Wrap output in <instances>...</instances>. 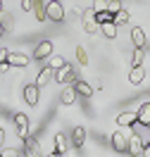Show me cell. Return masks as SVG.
<instances>
[{
    "instance_id": "cell-24",
    "label": "cell",
    "mask_w": 150,
    "mask_h": 157,
    "mask_svg": "<svg viewBox=\"0 0 150 157\" xmlns=\"http://www.w3.org/2000/svg\"><path fill=\"white\" fill-rule=\"evenodd\" d=\"M55 152L67 155V138L62 136V133H55Z\"/></svg>"
},
{
    "instance_id": "cell-12",
    "label": "cell",
    "mask_w": 150,
    "mask_h": 157,
    "mask_svg": "<svg viewBox=\"0 0 150 157\" xmlns=\"http://www.w3.org/2000/svg\"><path fill=\"white\" fill-rule=\"evenodd\" d=\"M76 98H79V93H76V88H74L71 83L62 88V95H60L62 105H74V102H76Z\"/></svg>"
},
{
    "instance_id": "cell-13",
    "label": "cell",
    "mask_w": 150,
    "mask_h": 157,
    "mask_svg": "<svg viewBox=\"0 0 150 157\" xmlns=\"http://www.w3.org/2000/svg\"><path fill=\"white\" fill-rule=\"evenodd\" d=\"M145 31L140 29V26H133L131 29V43H133V48H145Z\"/></svg>"
},
{
    "instance_id": "cell-33",
    "label": "cell",
    "mask_w": 150,
    "mask_h": 157,
    "mask_svg": "<svg viewBox=\"0 0 150 157\" xmlns=\"http://www.w3.org/2000/svg\"><path fill=\"white\" fill-rule=\"evenodd\" d=\"M140 155H143V157H150V140L145 143V145H143V150H140Z\"/></svg>"
},
{
    "instance_id": "cell-15",
    "label": "cell",
    "mask_w": 150,
    "mask_h": 157,
    "mask_svg": "<svg viewBox=\"0 0 150 157\" xmlns=\"http://www.w3.org/2000/svg\"><path fill=\"white\" fill-rule=\"evenodd\" d=\"M136 119H138V117H136V112H119L114 121H117V126H124V128H129L131 124L136 121Z\"/></svg>"
},
{
    "instance_id": "cell-32",
    "label": "cell",
    "mask_w": 150,
    "mask_h": 157,
    "mask_svg": "<svg viewBox=\"0 0 150 157\" xmlns=\"http://www.w3.org/2000/svg\"><path fill=\"white\" fill-rule=\"evenodd\" d=\"M21 10L31 12V10H33V0H21Z\"/></svg>"
},
{
    "instance_id": "cell-20",
    "label": "cell",
    "mask_w": 150,
    "mask_h": 157,
    "mask_svg": "<svg viewBox=\"0 0 150 157\" xmlns=\"http://www.w3.org/2000/svg\"><path fill=\"white\" fill-rule=\"evenodd\" d=\"M74 88H76V93H79L81 98H90V95L95 93V90H93V86H90V83H86V81H79V78L74 81Z\"/></svg>"
},
{
    "instance_id": "cell-10",
    "label": "cell",
    "mask_w": 150,
    "mask_h": 157,
    "mask_svg": "<svg viewBox=\"0 0 150 157\" xmlns=\"http://www.w3.org/2000/svg\"><path fill=\"white\" fill-rule=\"evenodd\" d=\"M52 76H55V69L50 67V64H48V67H43V69L38 71V76H36V86H38V88L48 86L50 81H52Z\"/></svg>"
},
{
    "instance_id": "cell-22",
    "label": "cell",
    "mask_w": 150,
    "mask_h": 157,
    "mask_svg": "<svg viewBox=\"0 0 150 157\" xmlns=\"http://www.w3.org/2000/svg\"><path fill=\"white\" fill-rule=\"evenodd\" d=\"M112 21H114V26H126V24L131 21V14L126 10H119V12H114Z\"/></svg>"
},
{
    "instance_id": "cell-34",
    "label": "cell",
    "mask_w": 150,
    "mask_h": 157,
    "mask_svg": "<svg viewBox=\"0 0 150 157\" xmlns=\"http://www.w3.org/2000/svg\"><path fill=\"white\" fill-rule=\"evenodd\" d=\"M2 145H5V128L0 126V147H2Z\"/></svg>"
},
{
    "instance_id": "cell-17",
    "label": "cell",
    "mask_w": 150,
    "mask_h": 157,
    "mask_svg": "<svg viewBox=\"0 0 150 157\" xmlns=\"http://www.w3.org/2000/svg\"><path fill=\"white\" fill-rule=\"evenodd\" d=\"M140 150H143V140H140L138 136H131L129 143H126V152H129V155H133V157H138Z\"/></svg>"
},
{
    "instance_id": "cell-21",
    "label": "cell",
    "mask_w": 150,
    "mask_h": 157,
    "mask_svg": "<svg viewBox=\"0 0 150 157\" xmlns=\"http://www.w3.org/2000/svg\"><path fill=\"white\" fill-rule=\"evenodd\" d=\"M143 78H145V69H143V64H138V67H131L129 81L133 83V86H138V83H143Z\"/></svg>"
},
{
    "instance_id": "cell-9",
    "label": "cell",
    "mask_w": 150,
    "mask_h": 157,
    "mask_svg": "<svg viewBox=\"0 0 150 157\" xmlns=\"http://www.w3.org/2000/svg\"><path fill=\"white\" fill-rule=\"evenodd\" d=\"M110 143H112V147H114L117 152H126V143H129V138H126L124 131H114L112 138H110Z\"/></svg>"
},
{
    "instance_id": "cell-6",
    "label": "cell",
    "mask_w": 150,
    "mask_h": 157,
    "mask_svg": "<svg viewBox=\"0 0 150 157\" xmlns=\"http://www.w3.org/2000/svg\"><path fill=\"white\" fill-rule=\"evenodd\" d=\"M14 128H17V136H19V138L29 136V117H26L24 112L14 114Z\"/></svg>"
},
{
    "instance_id": "cell-18",
    "label": "cell",
    "mask_w": 150,
    "mask_h": 157,
    "mask_svg": "<svg viewBox=\"0 0 150 157\" xmlns=\"http://www.w3.org/2000/svg\"><path fill=\"white\" fill-rule=\"evenodd\" d=\"M136 121L138 124H145V126H150V102H143L138 109H136Z\"/></svg>"
},
{
    "instance_id": "cell-30",
    "label": "cell",
    "mask_w": 150,
    "mask_h": 157,
    "mask_svg": "<svg viewBox=\"0 0 150 157\" xmlns=\"http://www.w3.org/2000/svg\"><path fill=\"white\" fill-rule=\"evenodd\" d=\"M64 64V57H57V55H50V67L52 69H60Z\"/></svg>"
},
{
    "instance_id": "cell-37",
    "label": "cell",
    "mask_w": 150,
    "mask_h": 157,
    "mask_svg": "<svg viewBox=\"0 0 150 157\" xmlns=\"http://www.w3.org/2000/svg\"><path fill=\"white\" fill-rule=\"evenodd\" d=\"M0 10H2V0H0Z\"/></svg>"
},
{
    "instance_id": "cell-5",
    "label": "cell",
    "mask_w": 150,
    "mask_h": 157,
    "mask_svg": "<svg viewBox=\"0 0 150 157\" xmlns=\"http://www.w3.org/2000/svg\"><path fill=\"white\" fill-rule=\"evenodd\" d=\"M38 98H40V88L36 83H29V86H24V102L26 105H38Z\"/></svg>"
},
{
    "instance_id": "cell-27",
    "label": "cell",
    "mask_w": 150,
    "mask_h": 157,
    "mask_svg": "<svg viewBox=\"0 0 150 157\" xmlns=\"http://www.w3.org/2000/svg\"><path fill=\"white\" fill-rule=\"evenodd\" d=\"M19 155L21 152L17 150V147H5V150L0 147V157H19Z\"/></svg>"
},
{
    "instance_id": "cell-25",
    "label": "cell",
    "mask_w": 150,
    "mask_h": 157,
    "mask_svg": "<svg viewBox=\"0 0 150 157\" xmlns=\"http://www.w3.org/2000/svg\"><path fill=\"white\" fill-rule=\"evenodd\" d=\"M74 55H76V59H79V64H81V67H86V64H88V52H86V48H81V45H79Z\"/></svg>"
},
{
    "instance_id": "cell-28",
    "label": "cell",
    "mask_w": 150,
    "mask_h": 157,
    "mask_svg": "<svg viewBox=\"0 0 150 157\" xmlns=\"http://www.w3.org/2000/svg\"><path fill=\"white\" fill-rule=\"evenodd\" d=\"M90 10L95 12V14L102 12V10H107V0H93V7H90Z\"/></svg>"
},
{
    "instance_id": "cell-31",
    "label": "cell",
    "mask_w": 150,
    "mask_h": 157,
    "mask_svg": "<svg viewBox=\"0 0 150 157\" xmlns=\"http://www.w3.org/2000/svg\"><path fill=\"white\" fill-rule=\"evenodd\" d=\"M7 55H10V50L0 48V64H7Z\"/></svg>"
},
{
    "instance_id": "cell-16",
    "label": "cell",
    "mask_w": 150,
    "mask_h": 157,
    "mask_svg": "<svg viewBox=\"0 0 150 157\" xmlns=\"http://www.w3.org/2000/svg\"><path fill=\"white\" fill-rule=\"evenodd\" d=\"M131 128L136 131L133 136H138L140 140H143V145H145V143L150 140V126H145V124H138V121H133V124H131Z\"/></svg>"
},
{
    "instance_id": "cell-7",
    "label": "cell",
    "mask_w": 150,
    "mask_h": 157,
    "mask_svg": "<svg viewBox=\"0 0 150 157\" xmlns=\"http://www.w3.org/2000/svg\"><path fill=\"white\" fill-rule=\"evenodd\" d=\"M29 62H31V57L24 55V52H10V55H7V67L24 69V67H29Z\"/></svg>"
},
{
    "instance_id": "cell-36",
    "label": "cell",
    "mask_w": 150,
    "mask_h": 157,
    "mask_svg": "<svg viewBox=\"0 0 150 157\" xmlns=\"http://www.w3.org/2000/svg\"><path fill=\"white\" fill-rule=\"evenodd\" d=\"M0 36H5V31H2V26H0Z\"/></svg>"
},
{
    "instance_id": "cell-8",
    "label": "cell",
    "mask_w": 150,
    "mask_h": 157,
    "mask_svg": "<svg viewBox=\"0 0 150 157\" xmlns=\"http://www.w3.org/2000/svg\"><path fill=\"white\" fill-rule=\"evenodd\" d=\"M50 55H52V43L50 40H40L33 48V59H48Z\"/></svg>"
},
{
    "instance_id": "cell-4",
    "label": "cell",
    "mask_w": 150,
    "mask_h": 157,
    "mask_svg": "<svg viewBox=\"0 0 150 157\" xmlns=\"http://www.w3.org/2000/svg\"><path fill=\"white\" fill-rule=\"evenodd\" d=\"M98 29H100V24H98V19H95V12L90 10H83V31L86 33H98Z\"/></svg>"
},
{
    "instance_id": "cell-26",
    "label": "cell",
    "mask_w": 150,
    "mask_h": 157,
    "mask_svg": "<svg viewBox=\"0 0 150 157\" xmlns=\"http://www.w3.org/2000/svg\"><path fill=\"white\" fill-rule=\"evenodd\" d=\"M112 17H114V14H112V12H107V10H102V12H98V14H95V19H98V24H105V21H112Z\"/></svg>"
},
{
    "instance_id": "cell-29",
    "label": "cell",
    "mask_w": 150,
    "mask_h": 157,
    "mask_svg": "<svg viewBox=\"0 0 150 157\" xmlns=\"http://www.w3.org/2000/svg\"><path fill=\"white\" fill-rule=\"evenodd\" d=\"M121 10V0H107V12H119Z\"/></svg>"
},
{
    "instance_id": "cell-1",
    "label": "cell",
    "mask_w": 150,
    "mask_h": 157,
    "mask_svg": "<svg viewBox=\"0 0 150 157\" xmlns=\"http://www.w3.org/2000/svg\"><path fill=\"white\" fill-rule=\"evenodd\" d=\"M45 19L50 21H64L67 17H64V7H62V0H48L45 2Z\"/></svg>"
},
{
    "instance_id": "cell-3",
    "label": "cell",
    "mask_w": 150,
    "mask_h": 157,
    "mask_svg": "<svg viewBox=\"0 0 150 157\" xmlns=\"http://www.w3.org/2000/svg\"><path fill=\"white\" fill-rule=\"evenodd\" d=\"M24 157H43L40 143L36 140V138H31V136L24 138Z\"/></svg>"
},
{
    "instance_id": "cell-11",
    "label": "cell",
    "mask_w": 150,
    "mask_h": 157,
    "mask_svg": "<svg viewBox=\"0 0 150 157\" xmlns=\"http://www.w3.org/2000/svg\"><path fill=\"white\" fill-rule=\"evenodd\" d=\"M0 26H2L5 33H12L14 31V14L7 10H0Z\"/></svg>"
},
{
    "instance_id": "cell-35",
    "label": "cell",
    "mask_w": 150,
    "mask_h": 157,
    "mask_svg": "<svg viewBox=\"0 0 150 157\" xmlns=\"http://www.w3.org/2000/svg\"><path fill=\"white\" fill-rule=\"evenodd\" d=\"M48 157H67V155H60V152H52V155H48Z\"/></svg>"
},
{
    "instance_id": "cell-19",
    "label": "cell",
    "mask_w": 150,
    "mask_h": 157,
    "mask_svg": "<svg viewBox=\"0 0 150 157\" xmlns=\"http://www.w3.org/2000/svg\"><path fill=\"white\" fill-rule=\"evenodd\" d=\"M100 33L105 36V38H117V31H119V26H114V21H105V24H100Z\"/></svg>"
},
{
    "instance_id": "cell-2",
    "label": "cell",
    "mask_w": 150,
    "mask_h": 157,
    "mask_svg": "<svg viewBox=\"0 0 150 157\" xmlns=\"http://www.w3.org/2000/svg\"><path fill=\"white\" fill-rule=\"evenodd\" d=\"M52 78H55L57 83H62V86H69V83H74V81L79 78V74L74 71V67H71V64H67V62H64L60 69H55V76H52Z\"/></svg>"
},
{
    "instance_id": "cell-23",
    "label": "cell",
    "mask_w": 150,
    "mask_h": 157,
    "mask_svg": "<svg viewBox=\"0 0 150 157\" xmlns=\"http://www.w3.org/2000/svg\"><path fill=\"white\" fill-rule=\"evenodd\" d=\"M143 59H145V50L143 48H133V52H131V67L143 64Z\"/></svg>"
},
{
    "instance_id": "cell-14",
    "label": "cell",
    "mask_w": 150,
    "mask_h": 157,
    "mask_svg": "<svg viewBox=\"0 0 150 157\" xmlns=\"http://www.w3.org/2000/svg\"><path fill=\"white\" fill-rule=\"evenodd\" d=\"M86 136H88V131H86L83 126H76V128H74V131H71V143H74V147H83Z\"/></svg>"
}]
</instances>
